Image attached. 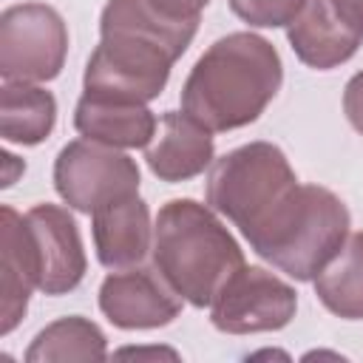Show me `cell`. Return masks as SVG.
<instances>
[{"label": "cell", "mask_w": 363, "mask_h": 363, "mask_svg": "<svg viewBox=\"0 0 363 363\" xmlns=\"http://www.w3.org/2000/svg\"><path fill=\"white\" fill-rule=\"evenodd\" d=\"M318 301L343 320H363V230L349 233L337 255L312 278Z\"/></svg>", "instance_id": "cell-18"}, {"label": "cell", "mask_w": 363, "mask_h": 363, "mask_svg": "<svg viewBox=\"0 0 363 363\" xmlns=\"http://www.w3.org/2000/svg\"><path fill=\"white\" fill-rule=\"evenodd\" d=\"M74 128L91 142L130 150L147 147L150 139H156L159 119L145 102H119L82 94L74 108Z\"/></svg>", "instance_id": "cell-14"}, {"label": "cell", "mask_w": 363, "mask_h": 363, "mask_svg": "<svg viewBox=\"0 0 363 363\" xmlns=\"http://www.w3.org/2000/svg\"><path fill=\"white\" fill-rule=\"evenodd\" d=\"M91 235L96 261L105 269H130L153 250V227L147 201L136 196L116 199L91 213Z\"/></svg>", "instance_id": "cell-12"}, {"label": "cell", "mask_w": 363, "mask_h": 363, "mask_svg": "<svg viewBox=\"0 0 363 363\" xmlns=\"http://www.w3.org/2000/svg\"><path fill=\"white\" fill-rule=\"evenodd\" d=\"M298 312V292L264 267H241L213 298L210 323L224 335H258L289 326Z\"/></svg>", "instance_id": "cell-8"}, {"label": "cell", "mask_w": 363, "mask_h": 363, "mask_svg": "<svg viewBox=\"0 0 363 363\" xmlns=\"http://www.w3.org/2000/svg\"><path fill=\"white\" fill-rule=\"evenodd\" d=\"M150 3L173 20H199L210 0H150Z\"/></svg>", "instance_id": "cell-22"}, {"label": "cell", "mask_w": 363, "mask_h": 363, "mask_svg": "<svg viewBox=\"0 0 363 363\" xmlns=\"http://www.w3.org/2000/svg\"><path fill=\"white\" fill-rule=\"evenodd\" d=\"M199 31V20H173L150 0H108L99 14V34H122L167 51L179 60Z\"/></svg>", "instance_id": "cell-15"}, {"label": "cell", "mask_w": 363, "mask_h": 363, "mask_svg": "<svg viewBox=\"0 0 363 363\" xmlns=\"http://www.w3.org/2000/svg\"><path fill=\"white\" fill-rule=\"evenodd\" d=\"M153 267L196 309L213 303L244 267V250L210 204L170 199L153 224Z\"/></svg>", "instance_id": "cell-2"}, {"label": "cell", "mask_w": 363, "mask_h": 363, "mask_svg": "<svg viewBox=\"0 0 363 363\" xmlns=\"http://www.w3.org/2000/svg\"><path fill=\"white\" fill-rule=\"evenodd\" d=\"M284 62L275 45L255 31L218 37L190 68L182 85V111L210 133L252 125L275 99Z\"/></svg>", "instance_id": "cell-1"}, {"label": "cell", "mask_w": 363, "mask_h": 363, "mask_svg": "<svg viewBox=\"0 0 363 363\" xmlns=\"http://www.w3.org/2000/svg\"><path fill=\"white\" fill-rule=\"evenodd\" d=\"M0 227H3V281H0V335L17 329L26 318L28 298L37 289V272L28 250L26 218L11 204L0 207Z\"/></svg>", "instance_id": "cell-16"}, {"label": "cell", "mask_w": 363, "mask_h": 363, "mask_svg": "<svg viewBox=\"0 0 363 363\" xmlns=\"http://www.w3.org/2000/svg\"><path fill=\"white\" fill-rule=\"evenodd\" d=\"M68 57V26L54 6L17 3L0 14V77L57 79Z\"/></svg>", "instance_id": "cell-6"}, {"label": "cell", "mask_w": 363, "mask_h": 363, "mask_svg": "<svg viewBox=\"0 0 363 363\" xmlns=\"http://www.w3.org/2000/svg\"><path fill=\"white\" fill-rule=\"evenodd\" d=\"M23 218L37 272V289L43 295L74 292L88 272V258L74 216L60 204L43 201L26 210Z\"/></svg>", "instance_id": "cell-9"}, {"label": "cell", "mask_w": 363, "mask_h": 363, "mask_svg": "<svg viewBox=\"0 0 363 363\" xmlns=\"http://www.w3.org/2000/svg\"><path fill=\"white\" fill-rule=\"evenodd\" d=\"M332 3L346 17V23H352L363 34V0H332Z\"/></svg>", "instance_id": "cell-23"}, {"label": "cell", "mask_w": 363, "mask_h": 363, "mask_svg": "<svg viewBox=\"0 0 363 363\" xmlns=\"http://www.w3.org/2000/svg\"><path fill=\"white\" fill-rule=\"evenodd\" d=\"M57 125V99L37 82L3 79L0 88V130L11 145H40Z\"/></svg>", "instance_id": "cell-17"}, {"label": "cell", "mask_w": 363, "mask_h": 363, "mask_svg": "<svg viewBox=\"0 0 363 363\" xmlns=\"http://www.w3.org/2000/svg\"><path fill=\"white\" fill-rule=\"evenodd\" d=\"M182 301L156 267L113 269L99 286V312L125 332L173 323L182 315Z\"/></svg>", "instance_id": "cell-10"}, {"label": "cell", "mask_w": 363, "mask_h": 363, "mask_svg": "<svg viewBox=\"0 0 363 363\" xmlns=\"http://www.w3.org/2000/svg\"><path fill=\"white\" fill-rule=\"evenodd\" d=\"M139 184L136 159L85 136L62 145L54 159V190L77 213L91 216L116 199L136 196Z\"/></svg>", "instance_id": "cell-5"}, {"label": "cell", "mask_w": 363, "mask_h": 363, "mask_svg": "<svg viewBox=\"0 0 363 363\" xmlns=\"http://www.w3.org/2000/svg\"><path fill=\"white\" fill-rule=\"evenodd\" d=\"M286 40L303 65L315 71H332L357 54L363 34L346 23L332 0H306L286 26Z\"/></svg>", "instance_id": "cell-11"}, {"label": "cell", "mask_w": 363, "mask_h": 363, "mask_svg": "<svg viewBox=\"0 0 363 363\" xmlns=\"http://www.w3.org/2000/svg\"><path fill=\"white\" fill-rule=\"evenodd\" d=\"M298 184V176L278 145L250 142L210 164L207 204L250 238Z\"/></svg>", "instance_id": "cell-4"}, {"label": "cell", "mask_w": 363, "mask_h": 363, "mask_svg": "<svg viewBox=\"0 0 363 363\" xmlns=\"http://www.w3.org/2000/svg\"><path fill=\"white\" fill-rule=\"evenodd\" d=\"M216 159L213 133L190 119L184 111H164L159 136L145 150V162L159 182L179 184L201 176Z\"/></svg>", "instance_id": "cell-13"}, {"label": "cell", "mask_w": 363, "mask_h": 363, "mask_svg": "<svg viewBox=\"0 0 363 363\" xmlns=\"http://www.w3.org/2000/svg\"><path fill=\"white\" fill-rule=\"evenodd\" d=\"M230 11L252 28H284L306 0H227Z\"/></svg>", "instance_id": "cell-20"}, {"label": "cell", "mask_w": 363, "mask_h": 363, "mask_svg": "<svg viewBox=\"0 0 363 363\" xmlns=\"http://www.w3.org/2000/svg\"><path fill=\"white\" fill-rule=\"evenodd\" d=\"M343 113L349 125L363 136V71H357L343 88Z\"/></svg>", "instance_id": "cell-21"}, {"label": "cell", "mask_w": 363, "mask_h": 363, "mask_svg": "<svg viewBox=\"0 0 363 363\" xmlns=\"http://www.w3.org/2000/svg\"><path fill=\"white\" fill-rule=\"evenodd\" d=\"M349 210L320 184H298L247 238L250 250L295 281H312L349 238Z\"/></svg>", "instance_id": "cell-3"}, {"label": "cell", "mask_w": 363, "mask_h": 363, "mask_svg": "<svg viewBox=\"0 0 363 363\" xmlns=\"http://www.w3.org/2000/svg\"><path fill=\"white\" fill-rule=\"evenodd\" d=\"M173 62L176 60L156 45L119 34H102L99 45L88 57L82 94L147 105L164 91Z\"/></svg>", "instance_id": "cell-7"}, {"label": "cell", "mask_w": 363, "mask_h": 363, "mask_svg": "<svg viewBox=\"0 0 363 363\" xmlns=\"http://www.w3.org/2000/svg\"><path fill=\"white\" fill-rule=\"evenodd\" d=\"M108 357V337L105 332L82 318L68 315L45 329H40L26 349V363H60V360H105Z\"/></svg>", "instance_id": "cell-19"}]
</instances>
